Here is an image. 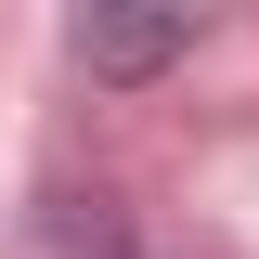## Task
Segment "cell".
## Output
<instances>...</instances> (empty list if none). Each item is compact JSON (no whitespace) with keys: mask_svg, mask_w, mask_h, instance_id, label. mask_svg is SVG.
I'll return each instance as SVG.
<instances>
[{"mask_svg":"<svg viewBox=\"0 0 259 259\" xmlns=\"http://www.w3.org/2000/svg\"><path fill=\"white\" fill-rule=\"evenodd\" d=\"M194 39V13H91L78 26V65H104V78H143V65H168Z\"/></svg>","mask_w":259,"mask_h":259,"instance_id":"obj_1","label":"cell"}]
</instances>
